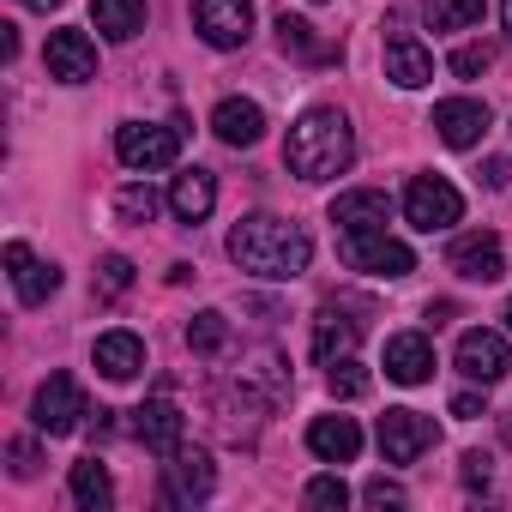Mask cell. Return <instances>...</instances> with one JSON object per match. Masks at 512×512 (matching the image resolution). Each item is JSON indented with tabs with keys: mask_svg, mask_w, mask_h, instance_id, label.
<instances>
[{
	"mask_svg": "<svg viewBox=\"0 0 512 512\" xmlns=\"http://www.w3.org/2000/svg\"><path fill=\"white\" fill-rule=\"evenodd\" d=\"M326 386H332V398H362V392L374 386V374H368L356 356H344V362H332V368H326Z\"/></svg>",
	"mask_w": 512,
	"mask_h": 512,
	"instance_id": "obj_30",
	"label": "cell"
},
{
	"mask_svg": "<svg viewBox=\"0 0 512 512\" xmlns=\"http://www.w3.org/2000/svg\"><path fill=\"white\" fill-rule=\"evenodd\" d=\"M85 416H91V404H85V392H79V380H73V374H49V380L37 386V398H31V422H37L49 440L73 434Z\"/></svg>",
	"mask_w": 512,
	"mask_h": 512,
	"instance_id": "obj_5",
	"label": "cell"
},
{
	"mask_svg": "<svg viewBox=\"0 0 512 512\" xmlns=\"http://www.w3.org/2000/svg\"><path fill=\"white\" fill-rule=\"evenodd\" d=\"M446 266H452L464 284H500V278H506V247H500L494 229H476V235H458V241H452Z\"/></svg>",
	"mask_w": 512,
	"mask_h": 512,
	"instance_id": "obj_9",
	"label": "cell"
},
{
	"mask_svg": "<svg viewBox=\"0 0 512 512\" xmlns=\"http://www.w3.org/2000/svg\"><path fill=\"white\" fill-rule=\"evenodd\" d=\"M13 476H37V452L25 440H13Z\"/></svg>",
	"mask_w": 512,
	"mask_h": 512,
	"instance_id": "obj_37",
	"label": "cell"
},
{
	"mask_svg": "<svg viewBox=\"0 0 512 512\" xmlns=\"http://www.w3.org/2000/svg\"><path fill=\"white\" fill-rule=\"evenodd\" d=\"M506 326H512V302H506Z\"/></svg>",
	"mask_w": 512,
	"mask_h": 512,
	"instance_id": "obj_41",
	"label": "cell"
},
{
	"mask_svg": "<svg viewBox=\"0 0 512 512\" xmlns=\"http://www.w3.org/2000/svg\"><path fill=\"white\" fill-rule=\"evenodd\" d=\"M91 19L109 43H127L145 31V0H91Z\"/></svg>",
	"mask_w": 512,
	"mask_h": 512,
	"instance_id": "obj_25",
	"label": "cell"
},
{
	"mask_svg": "<svg viewBox=\"0 0 512 512\" xmlns=\"http://www.w3.org/2000/svg\"><path fill=\"white\" fill-rule=\"evenodd\" d=\"M157 205H163V199H157V187H139V181L115 193V211H121L127 223H151V217H157Z\"/></svg>",
	"mask_w": 512,
	"mask_h": 512,
	"instance_id": "obj_31",
	"label": "cell"
},
{
	"mask_svg": "<svg viewBox=\"0 0 512 512\" xmlns=\"http://www.w3.org/2000/svg\"><path fill=\"white\" fill-rule=\"evenodd\" d=\"M308 506L344 512V506H350V488H344V476H314V482H308Z\"/></svg>",
	"mask_w": 512,
	"mask_h": 512,
	"instance_id": "obj_32",
	"label": "cell"
},
{
	"mask_svg": "<svg viewBox=\"0 0 512 512\" xmlns=\"http://www.w3.org/2000/svg\"><path fill=\"white\" fill-rule=\"evenodd\" d=\"M25 7H37V13H55V7H61V0H25Z\"/></svg>",
	"mask_w": 512,
	"mask_h": 512,
	"instance_id": "obj_39",
	"label": "cell"
},
{
	"mask_svg": "<svg viewBox=\"0 0 512 512\" xmlns=\"http://www.w3.org/2000/svg\"><path fill=\"white\" fill-rule=\"evenodd\" d=\"M488 464H494L488 452H464V470H458V476H464V488H482V494H488V482H494V470H488Z\"/></svg>",
	"mask_w": 512,
	"mask_h": 512,
	"instance_id": "obj_34",
	"label": "cell"
},
{
	"mask_svg": "<svg viewBox=\"0 0 512 512\" xmlns=\"http://www.w3.org/2000/svg\"><path fill=\"white\" fill-rule=\"evenodd\" d=\"M488 67H494V49H488V43H464V49L452 55V73H458V79H476V73H488Z\"/></svg>",
	"mask_w": 512,
	"mask_h": 512,
	"instance_id": "obj_33",
	"label": "cell"
},
{
	"mask_svg": "<svg viewBox=\"0 0 512 512\" xmlns=\"http://www.w3.org/2000/svg\"><path fill=\"white\" fill-rule=\"evenodd\" d=\"M428 127L440 133V145H452V151H470V145L488 133V103H476V97H446V103H434Z\"/></svg>",
	"mask_w": 512,
	"mask_h": 512,
	"instance_id": "obj_12",
	"label": "cell"
},
{
	"mask_svg": "<svg viewBox=\"0 0 512 512\" xmlns=\"http://www.w3.org/2000/svg\"><path fill=\"white\" fill-rule=\"evenodd\" d=\"M452 416H458V422H470V416H488V404H482L476 392H458V398H452Z\"/></svg>",
	"mask_w": 512,
	"mask_h": 512,
	"instance_id": "obj_36",
	"label": "cell"
},
{
	"mask_svg": "<svg viewBox=\"0 0 512 512\" xmlns=\"http://www.w3.org/2000/svg\"><path fill=\"white\" fill-rule=\"evenodd\" d=\"M308 452L326 458V464H350V458L362 452V428H356L350 416H314V428H308Z\"/></svg>",
	"mask_w": 512,
	"mask_h": 512,
	"instance_id": "obj_20",
	"label": "cell"
},
{
	"mask_svg": "<svg viewBox=\"0 0 512 512\" xmlns=\"http://www.w3.org/2000/svg\"><path fill=\"white\" fill-rule=\"evenodd\" d=\"M229 260L253 278H266V284H296L314 260V241L302 223H284L272 211H253L229 229Z\"/></svg>",
	"mask_w": 512,
	"mask_h": 512,
	"instance_id": "obj_1",
	"label": "cell"
},
{
	"mask_svg": "<svg viewBox=\"0 0 512 512\" xmlns=\"http://www.w3.org/2000/svg\"><path fill=\"white\" fill-rule=\"evenodd\" d=\"M482 181H488V187H494V193H500V187H506V181H512V169H506V163H500V157H488V163H482Z\"/></svg>",
	"mask_w": 512,
	"mask_h": 512,
	"instance_id": "obj_38",
	"label": "cell"
},
{
	"mask_svg": "<svg viewBox=\"0 0 512 512\" xmlns=\"http://www.w3.org/2000/svg\"><path fill=\"white\" fill-rule=\"evenodd\" d=\"M211 133H217L223 145L247 151V145L266 139V115H260V103H247V97H223V103L211 109Z\"/></svg>",
	"mask_w": 512,
	"mask_h": 512,
	"instance_id": "obj_17",
	"label": "cell"
},
{
	"mask_svg": "<svg viewBox=\"0 0 512 512\" xmlns=\"http://www.w3.org/2000/svg\"><path fill=\"white\" fill-rule=\"evenodd\" d=\"M97 368H103L109 380H133V374L145 368V344H139L133 332H103V338H97Z\"/></svg>",
	"mask_w": 512,
	"mask_h": 512,
	"instance_id": "obj_24",
	"label": "cell"
},
{
	"mask_svg": "<svg viewBox=\"0 0 512 512\" xmlns=\"http://www.w3.org/2000/svg\"><path fill=\"white\" fill-rule=\"evenodd\" d=\"M211 488H217L211 458L199 446H175L169 464H163V500L169 506H193V500H211Z\"/></svg>",
	"mask_w": 512,
	"mask_h": 512,
	"instance_id": "obj_8",
	"label": "cell"
},
{
	"mask_svg": "<svg viewBox=\"0 0 512 512\" xmlns=\"http://www.w3.org/2000/svg\"><path fill=\"white\" fill-rule=\"evenodd\" d=\"M362 500H368V506H404V500H410V494H404V488H398V482H392V476H374V482H368V488H362Z\"/></svg>",
	"mask_w": 512,
	"mask_h": 512,
	"instance_id": "obj_35",
	"label": "cell"
},
{
	"mask_svg": "<svg viewBox=\"0 0 512 512\" xmlns=\"http://www.w3.org/2000/svg\"><path fill=\"white\" fill-rule=\"evenodd\" d=\"M428 446H434V416H422V410H386L380 416V452H386V464H416Z\"/></svg>",
	"mask_w": 512,
	"mask_h": 512,
	"instance_id": "obj_11",
	"label": "cell"
},
{
	"mask_svg": "<svg viewBox=\"0 0 512 512\" xmlns=\"http://www.w3.org/2000/svg\"><path fill=\"white\" fill-rule=\"evenodd\" d=\"M386 193H374V187H356V193H338V205H332V223H338V235L344 229H386Z\"/></svg>",
	"mask_w": 512,
	"mask_h": 512,
	"instance_id": "obj_23",
	"label": "cell"
},
{
	"mask_svg": "<svg viewBox=\"0 0 512 512\" xmlns=\"http://www.w3.org/2000/svg\"><path fill=\"white\" fill-rule=\"evenodd\" d=\"M434 374V344L422 338V332H398V338H386V380H398V386H422Z\"/></svg>",
	"mask_w": 512,
	"mask_h": 512,
	"instance_id": "obj_18",
	"label": "cell"
},
{
	"mask_svg": "<svg viewBox=\"0 0 512 512\" xmlns=\"http://www.w3.org/2000/svg\"><path fill=\"white\" fill-rule=\"evenodd\" d=\"M350 157H356L350 115L332 109V103H314V109L290 127V139H284V163H290V175H302V181H332V175L350 169Z\"/></svg>",
	"mask_w": 512,
	"mask_h": 512,
	"instance_id": "obj_2",
	"label": "cell"
},
{
	"mask_svg": "<svg viewBox=\"0 0 512 512\" xmlns=\"http://www.w3.org/2000/svg\"><path fill=\"white\" fill-rule=\"evenodd\" d=\"M278 49H284L290 61H308V67H332V61H338V49H332V43H320V37H314V25H308V19H296V13H278Z\"/></svg>",
	"mask_w": 512,
	"mask_h": 512,
	"instance_id": "obj_22",
	"label": "cell"
},
{
	"mask_svg": "<svg viewBox=\"0 0 512 512\" xmlns=\"http://www.w3.org/2000/svg\"><path fill=\"white\" fill-rule=\"evenodd\" d=\"M338 260L350 272H374V278H410L416 272V253L404 241H392L386 229H344L338 235Z\"/></svg>",
	"mask_w": 512,
	"mask_h": 512,
	"instance_id": "obj_3",
	"label": "cell"
},
{
	"mask_svg": "<svg viewBox=\"0 0 512 512\" xmlns=\"http://www.w3.org/2000/svg\"><path fill=\"white\" fill-rule=\"evenodd\" d=\"M482 13H488V0H422L428 31H470Z\"/></svg>",
	"mask_w": 512,
	"mask_h": 512,
	"instance_id": "obj_27",
	"label": "cell"
},
{
	"mask_svg": "<svg viewBox=\"0 0 512 512\" xmlns=\"http://www.w3.org/2000/svg\"><path fill=\"white\" fill-rule=\"evenodd\" d=\"M115 157L127 169H169L181 157V127H151V121H127L115 133Z\"/></svg>",
	"mask_w": 512,
	"mask_h": 512,
	"instance_id": "obj_6",
	"label": "cell"
},
{
	"mask_svg": "<svg viewBox=\"0 0 512 512\" xmlns=\"http://www.w3.org/2000/svg\"><path fill=\"white\" fill-rule=\"evenodd\" d=\"M7 272H13V290H19V302H25V308H43V302L61 290V272H55V266H43L25 241H7Z\"/></svg>",
	"mask_w": 512,
	"mask_h": 512,
	"instance_id": "obj_15",
	"label": "cell"
},
{
	"mask_svg": "<svg viewBox=\"0 0 512 512\" xmlns=\"http://www.w3.org/2000/svg\"><path fill=\"white\" fill-rule=\"evenodd\" d=\"M73 506L79 512H109L115 506V482H109V470L97 458H79L73 464Z\"/></svg>",
	"mask_w": 512,
	"mask_h": 512,
	"instance_id": "obj_26",
	"label": "cell"
},
{
	"mask_svg": "<svg viewBox=\"0 0 512 512\" xmlns=\"http://www.w3.org/2000/svg\"><path fill=\"white\" fill-rule=\"evenodd\" d=\"M404 217H410V229H422V235L452 229V223L464 217V193H458L446 175H416V181L404 187Z\"/></svg>",
	"mask_w": 512,
	"mask_h": 512,
	"instance_id": "obj_4",
	"label": "cell"
},
{
	"mask_svg": "<svg viewBox=\"0 0 512 512\" xmlns=\"http://www.w3.org/2000/svg\"><path fill=\"white\" fill-rule=\"evenodd\" d=\"M91 290H97V302H121V296L133 290V260H127V253H103Z\"/></svg>",
	"mask_w": 512,
	"mask_h": 512,
	"instance_id": "obj_29",
	"label": "cell"
},
{
	"mask_svg": "<svg viewBox=\"0 0 512 512\" xmlns=\"http://www.w3.org/2000/svg\"><path fill=\"white\" fill-rule=\"evenodd\" d=\"M506 368H512V344L500 338V332H464L458 338V374L464 380H476V386H500L506 380Z\"/></svg>",
	"mask_w": 512,
	"mask_h": 512,
	"instance_id": "obj_10",
	"label": "cell"
},
{
	"mask_svg": "<svg viewBox=\"0 0 512 512\" xmlns=\"http://www.w3.org/2000/svg\"><path fill=\"white\" fill-rule=\"evenodd\" d=\"M223 344H229V320H223L217 308H205V314L187 320V350H193V356H217Z\"/></svg>",
	"mask_w": 512,
	"mask_h": 512,
	"instance_id": "obj_28",
	"label": "cell"
},
{
	"mask_svg": "<svg viewBox=\"0 0 512 512\" xmlns=\"http://www.w3.org/2000/svg\"><path fill=\"white\" fill-rule=\"evenodd\" d=\"M181 434H187V416H181L169 398H151V404H139V410H133V440H139L145 452L169 458V452L181 446Z\"/></svg>",
	"mask_w": 512,
	"mask_h": 512,
	"instance_id": "obj_14",
	"label": "cell"
},
{
	"mask_svg": "<svg viewBox=\"0 0 512 512\" xmlns=\"http://www.w3.org/2000/svg\"><path fill=\"white\" fill-rule=\"evenodd\" d=\"M386 79L398 91H422L434 79V55L410 37V31H386Z\"/></svg>",
	"mask_w": 512,
	"mask_h": 512,
	"instance_id": "obj_16",
	"label": "cell"
},
{
	"mask_svg": "<svg viewBox=\"0 0 512 512\" xmlns=\"http://www.w3.org/2000/svg\"><path fill=\"white\" fill-rule=\"evenodd\" d=\"M43 61H49V79H61V85H91L97 79V49H91L85 31H49Z\"/></svg>",
	"mask_w": 512,
	"mask_h": 512,
	"instance_id": "obj_13",
	"label": "cell"
},
{
	"mask_svg": "<svg viewBox=\"0 0 512 512\" xmlns=\"http://www.w3.org/2000/svg\"><path fill=\"white\" fill-rule=\"evenodd\" d=\"M169 205H175L181 223H205L211 205H217V175L211 169H181L175 187H169Z\"/></svg>",
	"mask_w": 512,
	"mask_h": 512,
	"instance_id": "obj_21",
	"label": "cell"
},
{
	"mask_svg": "<svg viewBox=\"0 0 512 512\" xmlns=\"http://www.w3.org/2000/svg\"><path fill=\"white\" fill-rule=\"evenodd\" d=\"M356 338H362V320H350L338 302H326L320 320H314V356L332 368V362H344V356L356 350Z\"/></svg>",
	"mask_w": 512,
	"mask_h": 512,
	"instance_id": "obj_19",
	"label": "cell"
},
{
	"mask_svg": "<svg viewBox=\"0 0 512 512\" xmlns=\"http://www.w3.org/2000/svg\"><path fill=\"white\" fill-rule=\"evenodd\" d=\"M500 19H506V37H512V0H500Z\"/></svg>",
	"mask_w": 512,
	"mask_h": 512,
	"instance_id": "obj_40",
	"label": "cell"
},
{
	"mask_svg": "<svg viewBox=\"0 0 512 512\" xmlns=\"http://www.w3.org/2000/svg\"><path fill=\"white\" fill-rule=\"evenodd\" d=\"M193 31L211 49H241L253 37V0H193Z\"/></svg>",
	"mask_w": 512,
	"mask_h": 512,
	"instance_id": "obj_7",
	"label": "cell"
}]
</instances>
